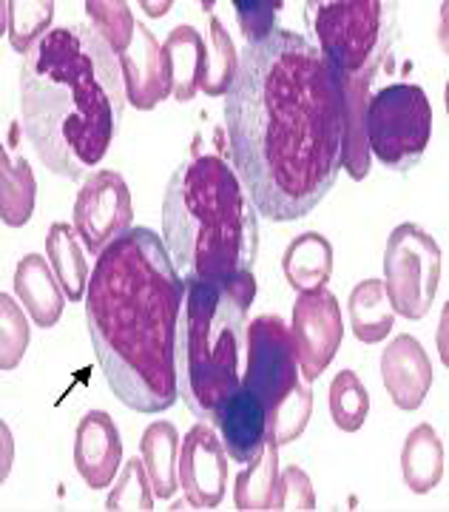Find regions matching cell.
Segmentation results:
<instances>
[{
    "label": "cell",
    "instance_id": "1",
    "mask_svg": "<svg viewBox=\"0 0 449 512\" xmlns=\"http://www.w3.org/2000/svg\"><path fill=\"white\" fill-rule=\"evenodd\" d=\"M225 126L234 171L259 214L302 220L339 180L344 97L322 52L296 32L276 29L239 55Z\"/></svg>",
    "mask_w": 449,
    "mask_h": 512
},
{
    "label": "cell",
    "instance_id": "2",
    "mask_svg": "<svg viewBox=\"0 0 449 512\" xmlns=\"http://www.w3.org/2000/svg\"><path fill=\"white\" fill-rule=\"evenodd\" d=\"M185 279L151 228H131L97 256L86 325L111 393L137 413L177 402V319Z\"/></svg>",
    "mask_w": 449,
    "mask_h": 512
},
{
    "label": "cell",
    "instance_id": "3",
    "mask_svg": "<svg viewBox=\"0 0 449 512\" xmlns=\"http://www.w3.org/2000/svg\"><path fill=\"white\" fill-rule=\"evenodd\" d=\"M126 109L117 52L91 26L52 29L20 72L23 131L43 165L83 180L106 157Z\"/></svg>",
    "mask_w": 449,
    "mask_h": 512
},
{
    "label": "cell",
    "instance_id": "4",
    "mask_svg": "<svg viewBox=\"0 0 449 512\" xmlns=\"http://www.w3.org/2000/svg\"><path fill=\"white\" fill-rule=\"evenodd\" d=\"M162 242L182 279L214 282L253 271L259 225L234 165L216 154H197L171 174Z\"/></svg>",
    "mask_w": 449,
    "mask_h": 512
},
{
    "label": "cell",
    "instance_id": "5",
    "mask_svg": "<svg viewBox=\"0 0 449 512\" xmlns=\"http://www.w3.org/2000/svg\"><path fill=\"white\" fill-rule=\"evenodd\" d=\"M256 299L253 271L228 279H185L177 319V390L199 421L239 387V353L248 342V311Z\"/></svg>",
    "mask_w": 449,
    "mask_h": 512
},
{
    "label": "cell",
    "instance_id": "6",
    "mask_svg": "<svg viewBox=\"0 0 449 512\" xmlns=\"http://www.w3.org/2000/svg\"><path fill=\"white\" fill-rule=\"evenodd\" d=\"M432 109L421 86L393 83L367 103V146L390 171H410L430 146Z\"/></svg>",
    "mask_w": 449,
    "mask_h": 512
},
{
    "label": "cell",
    "instance_id": "7",
    "mask_svg": "<svg viewBox=\"0 0 449 512\" xmlns=\"http://www.w3.org/2000/svg\"><path fill=\"white\" fill-rule=\"evenodd\" d=\"M307 20L319 37V52L336 74L376 69L381 46V0H319L307 3Z\"/></svg>",
    "mask_w": 449,
    "mask_h": 512
},
{
    "label": "cell",
    "instance_id": "8",
    "mask_svg": "<svg viewBox=\"0 0 449 512\" xmlns=\"http://www.w3.org/2000/svg\"><path fill=\"white\" fill-rule=\"evenodd\" d=\"M441 282V248L421 225L404 222L387 239L384 291L393 311L407 319L430 313Z\"/></svg>",
    "mask_w": 449,
    "mask_h": 512
},
{
    "label": "cell",
    "instance_id": "9",
    "mask_svg": "<svg viewBox=\"0 0 449 512\" xmlns=\"http://www.w3.org/2000/svg\"><path fill=\"white\" fill-rule=\"evenodd\" d=\"M248 365L242 387L256 396L265 410H273L288 393L299 387V362L290 328L279 319L262 313L248 325Z\"/></svg>",
    "mask_w": 449,
    "mask_h": 512
},
{
    "label": "cell",
    "instance_id": "10",
    "mask_svg": "<svg viewBox=\"0 0 449 512\" xmlns=\"http://www.w3.org/2000/svg\"><path fill=\"white\" fill-rule=\"evenodd\" d=\"M134 200L117 171H91L74 202V231L86 251L100 256L114 239L131 231Z\"/></svg>",
    "mask_w": 449,
    "mask_h": 512
},
{
    "label": "cell",
    "instance_id": "11",
    "mask_svg": "<svg viewBox=\"0 0 449 512\" xmlns=\"http://www.w3.org/2000/svg\"><path fill=\"white\" fill-rule=\"evenodd\" d=\"M290 336L302 376L307 382H316L342 348L344 322L339 299L327 288L302 293L293 305Z\"/></svg>",
    "mask_w": 449,
    "mask_h": 512
},
{
    "label": "cell",
    "instance_id": "12",
    "mask_svg": "<svg viewBox=\"0 0 449 512\" xmlns=\"http://www.w3.org/2000/svg\"><path fill=\"white\" fill-rule=\"evenodd\" d=\"M225 444L216 433L199 421L188 430L180 447V487L185 501L197 510H214L225 498L228 484V461Z\"/></svg>",
    "mask_w": 449,
    "mask_h": 512
},
{
    "label": "cell",
    "instance_id": "13",
    "mask_svg": "<svg viewBox=\"0 0 449 512\" xmlns=\"http://www.w3.org/2000/svg\"><path fill=\"white\" fill-rule=\"evenodd\" d=\"M123 464V439L117 421L103 410H89L74 436V467L91 490H106L114 484Z\"/></svg>",
    "mask_w": 449,
    "mask_h": 512
},
{
    "label": "cell",
    "instance_id": "14",
    "mask_svg": "<svg viewBox=\"0 0 449 512\" xmlns=\"http://www.w3.org/2000/svg\"><path fill=\"white\" fill-rule=\"evenodd\" d=\"M120 57L123 66V83H126V100L140 111H151L171 94V74L162 55V43L145 29L143 23L134 26V37Z\"/></svg>",
    "mask_w": 449,
    "mask_h": 512
},
{
    "label": "cell",
    "instance_id": "15",
    "mask_svg": "<svg viewBox=\"0 0 449 512\" xmlns=\"http://www.w3.org/2000/svg\"><path fill=\"white\" fill-rule=\"evenodd\" d=\"M211 421L234 461L251 464L268 444V410L242 384L216 404Z\"/></svg>",
    "mask_w": 449,
    "mask_h": 512
},
{
    "label": "cell",
    "instance_id": "16",
    "mask_svg": "<svg viewBox=\"0 0 449 512\" xmlns=\"http://www.w3.org/2000/svg\"><path fill=\"white\" fill-rule=\"evenodd\" d=\"M381 382L401 410H418L432 387V365L427 350L415 336L393 339L381 356Z\"/></svg>",
    "mask_w": 449,
    "mask_h": 512
},
{
    "label": "cell",
    "instance_id": "17",
    "mask_svg": "<svg viewBox=\"0 0 449 512\" xmlns=\"http://www.w3.org/2000/svg\"><path fill=\"white\" fill-rule=\"evenodd\" d=\"M373 72L336 74L344 97V148L342 168L353 180H364L370 174V146H367V103H370V80Z\"/></svg>",
    "mask_w": 449,
    "mask_h": 512
},
{
    "label": "cell",
    "instance_id": "18",
    "mask_svg": "<svg viewBox=\"0 0 449 512\" xmlns=\"http://www.w3.org/2000/svg\"><path fill=\"white\" fill-rule=\"evenodd\" d=\"M15 293L29 316L35 319V325L40 328L57 325L66 305V291L46 256L26 254L20 259L18 271H15Z\"/></svg>",
    "mask_w": 449,
    "mask_h": 512
},
{
    "label": "cell",
    "instance_id": "19",
    "mask_svg": "<svg viewBox=\"0 0 449 512\" xmlns=\"http://www.w3.org/2000/svg\"><path fill=\"white\" fill-rule=\"evenodd\" d=\"M205 52H208V43L194 26H174L162 40V55L171 74V97L177 103H188L199 94Z\"/></svg>",
    "mask_w": 449,
    "mask_h": 512
},
{
    "label": "cell",
    "instance_id": "20",
    "mask_svg": "<svg viewBox=\"0 0 449 512\" xmlns=\"http://www.w3.org/2000/svg\"><path fill=\"white\" fill-rule=\"evenodd\" d=\"M140 458L157 498H171L180 490V433L171 421H154L145 427Z\"/></svg>",
    "mask_w": 449,
    "mask_h": 512
},
{
    "label": "cell",
    "instance_id": "21",
    "mask_svg": "<svg viewBox=\"0 0 449 512\" xmlns=\"http://www.w3.org/2000/svg\"><path fill=\"white\" fill-rule=\"evenodd\" d=\"M282 271L293 291H319L333 274V245L316 231L299 234L296 239H290V245L285 248Z\"/></svg>",
    "mask_w": 449,
    "mask_h": 512
},
{
    "label": "cell",
    "instance_id": "22",
    "mask_svg": "<svg viewBox=\"0 0 449 512\" xmlns=\"http://www.w3.org/2000/svg\"><path fill=\"white\" fill-rule=\"evenodd\" d=\"M401 476L407 490L424 495L435 490L444 478V444L430 424H418L410 430L401 450Z\"/></svg>",
    "mask_w": 449,
    "mask_h": 512
},
{
    "label": "cell",
    "instance_id": "23",
    "mask_svg": "<svg viewBox=\"0 0 449 512\" xmlns=\"http://www.w3.org/2000/svg\"><path fill=\"white\" fill-rule=\"evenodd\" d=\"M12 143L15 140L9 134V143L3 146V165H0V217L6 225L20 228L35 211L37 183L32 165L26 163L23 154H15Z\"/></svg>",
    "mask_w": 449,
    "mask_h": 512
},
{
    "label": "cell",
    "instance_id": "24",
    "mask_svg": "<svg viewBox=\"0 0 449 512\" xmlns=\"http://www.w3.org/2000/svg\"><path fill=\"white\" fill-rule=\"evenodd\" d=\"M347 313H350V328L353 336L364 342V345H378L384 342V336H390V330L396 325V311L387 299L384 282L381 279H364L359 282L350 302H347Z\"/></svg>",
    "mask_w": 449,
    "mask_h": 512
},
{
    "label": "cell",
    "instance_id": "25",
    "mask_svg": "<svg viewBox=\"0 0 449 512\" xmlns=\"http://www.w3.org/2000/svg\"><path fill=\"white\" fill-rule=\"evenodd\" d=\"M86 245L80 242L74 225L66 222H54L46 237V256L52 262L54 274L60 279L66 299L80 302L89 288V262H86Z\"/></svg>",
    "mask_w": 449,
    "mask_h": 512
},
{
    "label": "cell",
    "instance_id": "26",
    "mask_svg": "<svg viewBox=\"0 0 449 512\" xmlns=\"http://www.w3.org/2000/svg\"><path fill=\"white\" fill-rule=\"evenodd\" d=\"M208 52H205V69H202V83L199 92L208 97H222L231 92L236 72H239V55H236L234 37L222 26V20L211 18L208 26Z\"/></svg>",
    "mask_w": 449,
    "mask_h": 512
},
{
    "label": "cell",
    "instance_id": "27",
    "mask_svg": "<svg viewBox=\"0 0 449 512\" xmlns=\"http://www.w3.org/2000/svg\"><path fill=\"white\" fill-rule=\"evenodd\" d=\"M54 18L52 0H32V3H3V20H6V35L18 55H29L43 37L49 35Z\"/></svg>",
    "mask_w": 449,
    "mask_h": 512
},
{
    "label": "cell",
    "instance_id": "28",
    "mask_svg": "<svg viewBox=\"0 0 449 512\" xmlns=\"http://www.w3.org/2000/svg\"><path fill=\"white\" fill-rule=\"evenodd\" d=\"M276 478H279V447L276 444H265V450L259 453V458H253L251 464L236 478V507L245 512L270 510Z\"/></svg>",
    "mask_w": 449,
    "mask_h": 512
},
{
    "label": "cell",
    "instance_id": "29",
    "mask_svg": "<svg viewBox=\"0 0 449 512\" xmlns=\"http://www.w3.org/2000/svg\"><path fill=\"white\" fill-rule=\"evenodd\" d=\"M370 413V393L353 370H339L330 384V416L344 433H356Z\"/></svg>",
    "mask_w": 449,
    "mask_h": 512
},
{
    "label": "cell",
    "instance_id": "30",
    "mask_svg": "<svg viewBox=\"0 0 449 512\" xmlns=\"http://www.w3.org/2000/svg\"><path fill=\"white\" fill-rule=\"evenodd\" d=\"M313 416V393L310 387H296L268 413V444L285 447L305 433L307 421Z\"/></svg>",
    "mask_w": 449,
    "mask_h": 512
},
{
    "label": "cell",
    "instance_id": "31",
    "mask_svg": "<svg viewBox=\"0 0 449 512\" xmlns=\"http://www.w3.org/2000/svg\"><path fill=\"white\" fill-rule=\"evenodd\" d=\"M86 15L91 20V29L103 37L117 55H123L131 46L137 20L131 15V6L126 0H86Z\"/></svg>",
    "mask_w": 449,
    "mask_h": 512
},
{
    "label": "cell",
    "instance_id": "32",
    "mask_svg": "<svg viewBox=\"0 0 449 512\" xmlns=\"http://www.w3.org/2000/svg\"><path fill=\"white\" fill-rule=\"evenodd\" d=\"M154 487L145 470L143 458H131L126 461L123 473L114 478V487L106 498V510H154Z\"/></svg>",
    "mask_w": 449,
    "mask_h": 512
},
{
    "label": "cell",
    "instance_id": "33",
    "mask_svg": "<svg viewBox=\"0 0 449 512\" xmlns=\"http://www.w3.org/2000/svg\"><path fill=\"white\" fill-rule=\"evenodd\" d=\"M29 348V322L12 296H0V367L12 370L20 365Z\"/></svg>",
    "mask_w": 449,
    "mask_h": 512
},
{
    "label": "cell",
    "instance_id": "34",
    "mask_svg": "<svg viewBox=\"0 0 449 512\" xmlns=\"http://www.w3.org/2000/svg\"><path fill=\"white\" fill-rule=\"evenodd\" d=\"M236 20L248 43H259L276 32V15L285 6L282 0H236Z\"/></svg>",
    "mask_w": 449,
    "mask_h": 512
},
{
    "label": "cell",
    "instance_id": "35",
    "mask_svg": "<svg viewBox=\"0 0 449 512\" xmlns=\"http://www.w3.org/2000/svg\"><path fill=\"white\" fill-rule=\"evenodd\" d=\"M270 510H316V493L302 467H288L279 473Z\"/></svg>",
    "mask_w": 449,
    "mask_h": 512
},
{
    "label": "cell",
    "instance_id": "36",
    "mask_svg": "<svg viewBox=\"0 0 449 512\" xmlns=\"http://www.w3.org/2000/svg\"><path fill=\"white\" fill-rule=\"evenodd\" d=\"M140 6H143L148 15H154V18H162V15H168V9H171L174 3H171V0H165V3H140Z\"/></svg>",
    "mask_w": 449,
    "mask_h": 512
}]
</instances>
